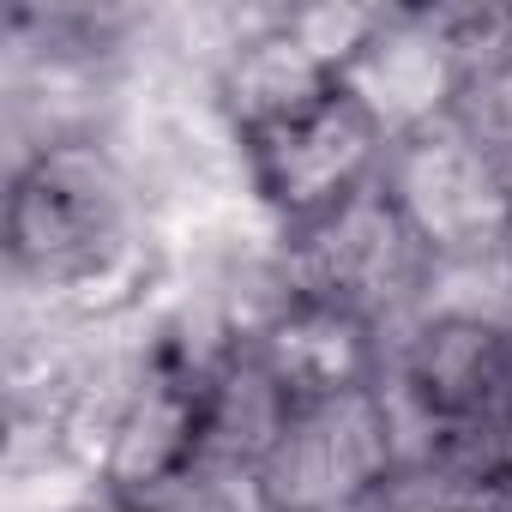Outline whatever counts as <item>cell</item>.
<instances>
[{"label": "cell", "mask_w": 512, "mask_h": 512, "mask_svg": "<svg viewBox=\"0 0 512 512\" xmlns=\"http://www.w3.org/2000/svg\"><path fill=\"white\" fill-rule=\"evenodd\" d=\"M434 278H440V260L404 223L380 175L356 187L344 205H332L326 217L290 229L296 302H326L338 314H356L380 338L410 326L428 308Z\"/></svg>", "instance_id": "6da1fadb"}, {"label": "cell", "mask_w": 512, "mask_h": 512, "mask_svg": "<svg viewBox=\"0 0 512 512\" xmlns=\"http://www.w3.org/2000/svg\"><path fill=\"white\" fill-rule=\"evenodd\" d=\"M380 181L440 266L488 260L512 247V175L452 115L398 139Z\"/></svg>", "instance_id": "7a4b0ae2"}, {"label": "cell", "mask_w": 512, "mask_h": 512, "mask_svg": "<svg viewBox=\"0 0 512 512\" xmlns=\"http://www.w3.org/2000/svg\"><path fill=\"white\" fill-rule=\"evenodd\" d=\"M398 476L392 428L374 386L296 404L284 434L253 470L260 512H350Z\"/></svg>", "instance_id": "3957f363"}, {"label": "cell", "mask_w": 512, "mask_h": 512, "mask_svg": "<svg viewBox=\"0 0 512 512\" xmlns=\"http://www.w3.org/2000/svg\"><path fill=\"white\" fill-rule=\"evenodd\" d=\"M386 151L392 139L380 133V121L338 85L332 103H320L314 115L247 139V181L284 229H302L368 187L386 169Z\"/></svg>", "instance_id": "277c9868"}, {"label": "cell", "mask_w": 512, "mask_h": 512, "mask_svg": "<svg viewBox=\"0 0 512 512\" xmlns=\"http://www.w3.org/2000/svg\"><path fill=\"white\" fill-rule=\"evenodd\" d=\"M344 91L380 121V133L398 145L458 109L464 61L452 37L440 31L434 7H386L374 43L350 61Z\"/></svg>", "instance_id": "5b68a950"}, {"label": "cell", "mask_w": 512, "mask_h": 512, "mask_svg": "<svg viewBox=\"0 0 512 512\" xmlns=\"http://www.w3.org/2000/svg\"><path fill=\"white\" fill-rule=\"evenodd\" d=\"M199 392L181 374H163L139 392V404L121 416V428L103 446V488L121 506H163L169 494H181L193 482V458H199Z\"/></svg>", "instance_id": "8992f818"}, {"label": "cell", "mask_w": 512, "mask_h": 512, "mask_svg": "<svg viewBox=\"0 0 512 512\" xmlns=\"http://www.w3.org/2000/svg\"><path fill=\"white\" fill-rule=\"evenodd\" d=\"M296 398L272 380V368L241 350L235 362H223L205 392H199V458H193V482H217V488H247L260 458L272 452V440L284 434Z\"/></svg>", "instance_id": "52a82bcc"}, {"label": "cell", "mask_w": 512, "mask_h": 512, "mask_svg": "<svg viewBox=\"0 0 512 512\" xmlns=\"http://www.w3.org/2000/svg\"><path fill=\"white\" fill-rule=\"evenodd\" d=\"M253 356L272 368V380L296 404L338 398V392L380 380V332L362 326L356 314L326 308V302H290L266 326V338L253 344Z\"/></svg>", "instance_id": "ba28073f"}, {"label": "cell", "mask_w": 512, "mask_h": 512, "mask_svg": "<svg viewBox=\"0 0 512 512\" xmlns=\"http://www.w3.org/2000/svg\"><path fill=\"white\" fill-rule=\"evenodd\" d=\"M338 73H326L296 37H290V7L272 31H260L217 79V103L229 115V127L241 139H266L302 115H314L320 103H332Z\"/></svg>", "instance_id": "9c48e42d"}, {"label": "cell", "mask_w": 512, "mask_h": 512, "mask_svg": "<svg viewBox=\"0 0 512 512\" xmlns=\"http://www.w3.org/2000/svg\"><path fill=\"white\" fill-rule=\"evenodd\" d=\"M380 19H386V7H350V0H314V7H290V37L326 67V73H338V85H344V73H350V61L374 43V31H380Z\"/></svg>", "instance_id": "30bf717a"}, {"label": "cell", "mask_w": 512, "mask_h": 512, "mask_svg": "<svg viewBox=\"0 0 512 512\" xmlns=\"http://www.w3.org/2000/svg\"><path fill=\"white\" fill-rule=\"evenodd\" d=\"M151 512H260L253 488H217V482H187L181 494H169Z\"/></svg>", "instance_id": "8fae6325"}]
</instances>
